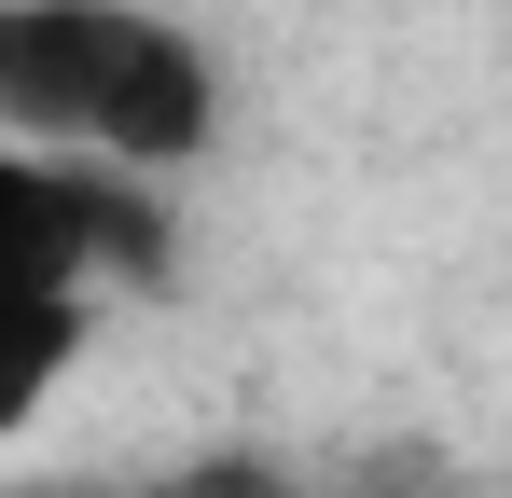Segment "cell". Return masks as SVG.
Returning <instances> with one entry per match:
<instances>
[{"instance_id":"obj_1","label":"cell","mask_w":512,"mask_h":498,"mask_svg":"<svg viewBox=\"0 0 512 498\" xmlns=\"http://www.w3.org/2000/svg\"><path fill=\"white\" fill-rule=\"evenodd\" d=\"M222 56L153 14V0H14L0 14V125L28 153H111V166H180L222 153Z\"/></svg>"},{"instance_id":"obj_2","label":"cell","mask_w":512,"mask_h":498,"mask_svg":"<svg viewBox=\"0 0 512 498\" xmlns=\"http://www.w3.org/2000/svg\"><path fill=\"white\" fill-rule=\"evenodd\" d=\"M14 277H84V291H167L180 277V208L153 166L111 153H28L14 139Z\"/></svg>"},{"instance_id":"obj_3","label":"cell","mask_w":512,"mask_h":498,"mask_svg":"<svg viewBox=\"0 0 512 498\" xmlns=\"http://www.w3.org/2000/svg\"><path fill=\"white\" fill-rule=\"evenodd\" d=\"M97 498H319L291 457H263V443H208V457H167V471H125V485Z\"/></svg>"}]
</instances>
